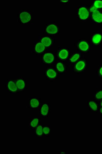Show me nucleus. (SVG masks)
Here are the masks:
<instances>
[{"mask_svg":"<svg viewBox=\"0 0 102 154\" xmlns=\"http://www.w3.org/2000/svg\"><path fill=\"white\" fill-rule=\"evenodd\" d=\"M16 20L21 26H28L34 23V14L28 8L20 9L16 13Z\"/></svg>","mask_w":102,"mask_h":154,"instance_id":"f257e3e1","label":"nucleus"},{"mask_svg":"<svg viewBox=\"0 0 102 154\" xmlns=\"http://www.w3.org/2000/svg\"><path fill=\"white\" fill-rule=\"evenodd\" d=\"M89 66V59L87 57H84L71 66V72L74 75H83L87 72Z\"/></svg>","mask_w":102,"mask_h":154,"instance_id":"f03ea898","label":"nucleus"},{"mask_svg":"<svg viewBox=\"0 0 102 154\" xmlns=\"http://www.w3.org/2000/svg\"><path fill=\"white\" fill-rule=\"evenodd\" d=\"M61 25L56 21H49L45 24L43 28V33L45 35L58 37L62 33Z\"/></svg>","mask_w":102,"mask_h":154,"instance_id":"7ed1b4c3","label":"nucleus"},{"mask_svg":"<svg viewBox=\"0 0 102 154\" xmlns=\"http://www.w3.org/2000/svg\"><path fill=\"white\" fill-rule=\"evenodd\" d=\"M92 45L86 37H80L74 43V50L78 51L84 55L90 54L92 51Z\"/></svg>","mask_w":102,"mask_h":154,"instance_id":"20e7f679","label":"nucleus"},{"mask_svg":"<svg viewBox=\"0 0 102 154\" xmlns=\"http://www.w3.org/2000/svg\"><path fill=\"white\" fill-rule=\"evenodd\" d=\"M74 17L81 23H86L89 21L90 17L88 4H82L77 5L74 14Z\"/></svg>","mask_w":102,"mask_h":154,"instance_id":"39448f33","label":"nucleus"},{"mask_svg":"<svg viewBox=\"0 0 102 154\" xmlns=\"http://www.w3.org/2000/svg\"><path fill=\"white\" fill-rule=\"evenodd\" d=\"M40 65L46 67L54 66L57 60L55 50L46 51L40 57Z\"/></svg>","mask_w":102,"mask_h":154,"instance_id":"423d86ee","label":"nucleus"},{"mask_svg":"<svg viewBox=\"0 0 102 154\" xmlns=\"http://www.w3.org/2000/svg\"><path fill=\"white\" fill-rule=\"evenodd\" d=\"M43 75L47 82L51 83L57 82L61 76L54 66L45 67Z\"/></svg>","mask_w":102,"mask_h":154,"instance_id":"0eeeda50","label":"nucleus"},{"mask_svg":"<svg viewBox=\"0 0 102 154\" xmlns=\"http://www.w3.org/2000/svg\"><path fill=\"white\" fill-rule=\"evenodd\" d=\"M56 59L63 61L67 62L72 51L69 45L58 46L55 49Z\"/></svg>","mask_w":102,"mask_h":154,"instance_id":"6e6552de","label":"nucleus"},{"mask_svg":"<svg viewBox=\"0 0 102 154\" xmlns=\"http://www.w3.org/2000/svg\"><path fill=\"white\" fill-rule=\"evenodd\" d=\"M37 40L44 45L47 51H50L55 48L57 38L56 37L42 33L38 38Z\"/></svg>","mask_w":102,"mask_h":154,"instance_id":"1a4fd4ad","label":"nucleus"},{"mask_svg":"<svg viewBox=\"0 0 102 154\" xmlns=\"http://www.w3.org/2000/svg\"><path fill=\"white\" fill-rule=\"evenodd\" d=\"M4 88L8 95L14 96L19 95L14 77H10L6 80Z\"/></svg>","mask_w":102,"mask_h":154,"instance_id":"9d476101","label":"nucleus"},{"mask_svg":"<svg viewBox=\"0 0 102 154\" xmlns=\"http://www.w3.org/2000/svg\"><path fill=\"white\" fill-rule=\"evenodd\" d=\"M92 47L99 49L102 47V32L96 31L90 34L88 38Z\"/></svg>","mask_w":102,"mask_h":154,"instance_id":"9b49d317","label":"nucleus"},{"mask_svg":"<svg viewBox=\"0 0 102 154\" xmlns=\"http://www.w3.org/2000/svg\"><path fill=\"white\" fill-rule=\"evenodd\" d=\"M19 95H24L29 89V82L25 77L16 75L14 77Z\"/></svg>","mask_w":102,"mask_h":154,"instance_id":"f8f14e48","label":"nucleus"},{"mask_svg":"<svg viewBox=\"0 0 102 154\" xmlns=\"http://www.w3.org/2000/svg\"><path fill=\"white\" fill-rule=\"evenodd\" d=\"M37 111L38 116L42 119H48L51 115V104L48 102H43Z\"/></svg>","mask_w":102,"mask_h":154,"instance_id":"ddd939ff","label":"nucleus"},{"mask_svg":"<svg viewBox=\"0 0 102 154\" xmlns=\"http://www.w3.org/2000/svg\"><path fill=\"white\" fill-rule=\"evenodd\" d=\"M42 103V100L39 97L36 95L30 96L27 99V109L30 111H37Z\"/></svg>","mask_w":102,"mask_h":154,"instance_id":"4468645a","label":"nucleus"},{"mask_svg":"<svg viewBox=\"0 0 102 154\" xmlns=\"http://www.w3.org/2000/svg\"><path fill=\"white\" fill-rule=\"evenodd\" d=\"M32 54L34 56L40 58V57L44 54L45 51H47L44 45L40 42L39 40L34 41L32 45Z\"/></svg>","mask_w":102,"mask_h":154,"instance_id":"2eb2a0df","label":"nucleus"},{"mask_svg":"<svg viewBox=\"0 0 102 154\" xmlns=\"http://www.w3.org/2000/svg\"><path fill=\"white\" fill-rule=\"evenodd\" d=\"M54 66L61 75L67 74L69 69V65L67 62L63 61L61 60H56Z\"/></svg>","mask_w":102,"mask_h":154,"instance_id":"dca6fc26","label":"nucleus"},{"mask_svg":"<svg viewBox=\"0 0 102 154\" xmlns=\"http://www.w3.org/2000/svg\"><path fill=\"white\" fill-rule=\"evenodd\" d=\"M86 107L88 111L93 114L98 113L100 109L98 101L93 98L87 99L86 100Z\"/></svg>","mask_w":102,"mask_h":154,"instance_id":"f3484780","label":"nucleus"},{"mask_svg":"<svg viewBox=\"0 0 102 154\" xmlns=\"http://www.w3.org/2000/svg\"><path fill=\"white\" fill-rule=\"evenodd\" d=\"M91 24L102 26V11H97L90 14L89 21Z\"/></svg>","mask_w":102,"mask_h":154,"instance_id":"a211bd4d","label":"nucleus"},{"mask_svg":"<svg viewBox=\"0 0 102 154\" xmlns=\"http://www.w3.org/2000/svg\"><path fill=\"white\" fill-rule=\"evenodd\" d=\"M83 58H84V54H82L78 51L74 50V51H72V53L71 54L70 56L67 61V62L68 63L69 65L71 66Z\"/></svg>","mask_w":102,"mask_h":154,"instance_id":"6ab92c4d","label":"nucleus"},{"mask_svg":"<svg viewBox=\"0 0 102 154\" xmlns=\"http://www.w3.org/2000/svg\"><path fill=\"white\" fill-rule=\"evenodd\" d=\"M40 123H42V118L39 116L34 115L28 120L27 125L30 129L33 130Z\"/></svg>","mask_w":102,"mask_h":154,"instance_id":"aec40b11","label":"nucleus"},{"mask_svg":"<svg viewBox=\"0 0 102 154\" xmlns=\"http://www.w3.org/2000/svg\"><path fill=\"white\" fill-rule=\"evenodd\" d=\"M33 135L34 138L38 140H40L44 138L43 133V124L40 123L38 126L32 130Z\"/></svg>","mask_w":102,"mask_h":154,"instance_id":"412c9836","label":"nucleus"},{"mask_svg":"<svg viewBox=\"0 0 102 154\" xmlns=\"http://www.w3.org/2000/svg\"><path fill=\"white\" fill-rule=\"evenodd\" d=\"M43 133L44 138L50 137L53 134V128L49 123H43Z\"/></svg>","mask_w":102,"mask_h":154,"instance_id":"4be33fe9","label":"nucleus"},{"mask_svg":"<svg viewBox=\"0 0 102 154\" xmlns=\"http://www.w3.org/2000/svg\"><path fill=\"white\" fill-rule=\"evenodd\" d=\"M92 98L97 101L102 100V88H100L94 91L92 95Z\"/></svg>","mask_w":102,"mask_h":154,"instance_id":"5701e85b","label":"nucleus"},{"mask_svg":"<svg viewBox=\"0 0 102 154\" xmlns=\"http://www.w3.org/2000/svg\"><path fill=\"white\" fill-rule=\"evenodd\" d=\"M94 73L98 79L102 81V63L99 65V66L97 67Z\"/></svg>","mask_w":102,"mask_h":154,"instance_id":"b1692460","label":"nucleus"},{"mask_svg":"<svg viewBox=\"0 0 102 154\" xmlns=\"http://www.w3.org/2000/svg\"><path fill=\"white\" fill-rule=\"evenodd\" d=\"M90 2L98 10L102 11V0H92Z\"/></svg>","mask_w":102,"mask_h":154,"instance_id":"393cba45","label":"nucleus"},{"mask_svg":"<svg viewBox=\"0 0 102 154\" xmlns=\"http://www.w3.org/2000/svg\"><path fill=\"white\" fill-rule=\"evenodd\" d=\"M72 2L71 0H58L57 3L61 6L68 5Z\"/></svg>","mask_w":102,"mask_h":154,"instance_id":"a878e982","label":"nucleus"},{"mask_svg":"<svg viewBox=\"0 0 102 154\" xmlns=\"http://www.w3.org/2000/svg\"><path fill=\"white\" fill-rule=\"evenodd\" d=\"M88 8H89V11L90 13V14H93L94 12H95V11H98L97 8L93 5V4H92V2H90L88 4Z\"/></svg>","mask_w":102,"mask_h":154,"instance_id":"bb28decb","label":"nucleus"},{"mask_svg":"<svg viewBox=\"0 0 102 154\" xmlns=\"http://www.w3.org/2000/svg\"><path fill=\"white\" fill-rule=\"evenodd\" d=\"M58 154H68V152H67V151L65 149H61V151H58Z\"/></svg>","mask_w":102,"mask_h":154,"instance_id":"cd10ccee","label":"nucleus"},{"mask_svg":"<svg viewBox=\"0 0 102 154\" xmlns=\"http://www.w3.org/2000/svg\"><path fill=\"white\" fill-rule=\"evenodd\" d=\"M98 114L99 115L100 117H102V107H100V109H99V111H98Z\"/></svg>","mask_w":102,"mask_h":154,"instance_id":"c85d7f7f","label":"nucleus"},{"mask_svg":"<svg viewBox=\"0 0 102 154\" xmlns=\"http://www.w3.org/2000/svg\"><path fill=\"white\" fill-rule=\"evenodd\" d=\"M98 103H99V106H100V107H102V100L98 101Z\"/></svg>","mask_w":102,"mask_h":154,"instance_id":"c756f323","label":"nucleus"}]
</instances>
